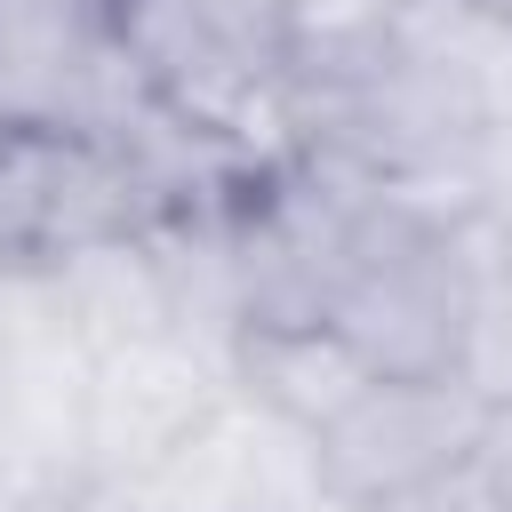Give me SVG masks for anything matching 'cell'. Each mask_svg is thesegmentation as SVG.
<instances>
[{
    "instance_id": "obj_1",
    "label": "cell",
    "mask_w": 512,
    "mask_h": 512,
    "mask_svg": "<svg viewBox=\"0 0 512 512\" xmlns=\"http://www.w3.org/2000/svg\"><path fill=\"white\" fill-rule=\"evenodd\" d=\"M104 24L152 104L192 136L248 168L296 152V0H104Z\"/></svg>"
},
{
    "instance_id": "obj_2",
    "label": "cell",
    "mask_w": 512,
    "mask_h": 512,
    "mask_svg": "<svg viewBox=\"0 0 512 512\" xmlns=\"http://www.w3.org/2000/svg\"><path fill=\"white\" fill-rule=\"evenodd\" d=\"M144 224L152 184L128 136L72 120H0V264H56Z\"/></svg>"
},
{
    "instance_id": "obj_3",
    "label": "cell",
    "mask_w": 512,
    "mask_h": 512,
    "mask_svg": "<svg viewBox=\"0 0 512 512\" xmlns=\"http://www.w3.org/2000/svg\"><path fill=\"white\" fill-rule=\"evenodd\" d=\"M496 440V408L472 392L464 368L432 376H376L328 432H320V480L352 504H408L456 472H472Z\"/></svg>"
},
{
    "instance_id": "obj_4",
    "label": "cell",
    "mask_w": 512,
    "mask_h": 512,
    "mask_svg": "<svg viewBox=\"0 0 512 512\" xmlns=\"http://www.w3.org/2000/svg\"><path fill=\"white\" fill-rule=\"evenodd\" d=\"M504 232H424L400 224L392 240L368 248V264L344 280L336 296V328L344 344L376 368V376H432L456 368L464 328H472V296H480V264Z\"/></svg>"
},
{
    "instance_id": "obj_5",
    "label": "cell",
    "mask_w": 512,
    "mask_h": 512,
    "mask_svg": "<svg viewBox=\"0 0 512 512\" xmlns=\"http://www.w3.org/2000/svg\"><path fill=\"white\" fill-rule=\"evenodd\" d=\"M320 488V440L232 384L128 496V512H296Z\"/></svg>"
},
{
    "instance_id": "obj_6",
    "label": "cell",
    "mask_w": 512,
    "mask_h": 512,
    "mask_svg": "<svg viewBox=\"0 0 512 512\" xmlns=\"http://www.w3.org/2000/svg\"><path fill=\"white\" fill-rule=\"evenodd\" d=\"M224 392H232V368L192 352L184 336L104 352L88 376V488L128 504Z\"/></svg>"
},
{
    "instance_id": "obj_7",
    "label": "cell",
    "mask_w": 512,
    "mask_h": 512,
    "mask_svg": "<svg viewBox=\"0 0 512 512\" xmlns=\"http://www.w3.org/2000/svg\"><path fill=\"white\" fill-rule=\"evenodd\" d=\"M40 272H48V296H56L64 328H72V344L88 360L168 336V296H160V264H152L144 232L88 240V248H72V256H56Z\"/></svg>"
},
{
    "instance_id": "obj_8",
    "label": "cell",
    "mask_w": 512,
    "mask_h": 512,
    "mask_svg": "<svg viewBox=\"0 0 512 512\" xmlns=\"http://www.w3.org/2000/svg\"><path fill=\"white\" fill-rule=\"evenodd\" d=\"M232 384L320 440V432L376 384V368L344 344L336 320H296V328H248L240 352H232Z\"/></svg>"
},
{
    "instance_id": "obj_9",
    "label": "cell",
    "mask_w": 512,
    "mask_h": 512,
    "mask_svg": "<svg viewBox=\"0 0 512 512\" xmlns=\"http://www.w3.org/2000/svg\"><path fill=\"white\" fill-rule=\"evenodd\" d=\"M456 368L472 376V392L504 416L512 408V232L488 248L480 264V296H472V328H464V352Z\"/></svg>"
},
{
    "instance_id": "obj_10",
    "label": "cell",
    "mask_w": 512,
    "mask_h": 512,
    "mask_svg": "<svg viewBox=\"0 0 512 512\" xmlns=\"http://www.w3.org/2000/svg\"><path fill=\"white\" fill-rule=\"evenodd\" d=\"M72 488H88L16 408H0V512H40L48 496H72Z\"/></svg>"
},
{
    "instance_id": "obj_11",
    "label": "cell",
    "mask_w": 512,
    "mask_h": 512,
    "mask_svg": "<svg viewBox=\"0 0 512 512\" xmlns=\"http://www.w3.org/2000/svg\"><path fill=\"white\" fill-rule=\"evenodd\" d=\"M392 512H512V488L488 472V456L472 464V472H456V480H440V488H424V496H408V504H392Z\"/></svg>"
},
{
    "instance_id": "obj_12",
    "label": "cell",
    "mask_w": 512,
    "mask_h": 512,
    "mask_svg": "<svg viewBox=\"0 0 512 512\" xmlns=\"http://www.w3.org/2000/svg\"><path fill=\"white\" fill-rule=\"evenodd\" d=\"M40 512H128V504H112V496H96V488H72V496H48Z\"/></svg>"
},
{
    "instance_id": "obj_13",
    "label": "cell",
    "mask_w": 512,
    "mask_h": 512,
    "mask_svg": "<svg viewBox=\"0 0 512 512\" xmlns=\"http://www.w3.org/2000/svg\"><path fill=\"white\" fill-rule=\"evenodd\" d=\"M488 472H496V480L512 488V408L496 416V440H488Z\"/></svg>"
},
{
    "instance_id": "obj_14",
    "label": "cell",
    "mask_w": 512,
    "mask_h": 512,
    "mask_svg": "<svg viewBox=\"0 0 512 512\" xmlns=\"http://www.w3.org/2000/svg\"><path fill=\"white\" fill-rule=\"evenodd\" d=\"M296 512H376V504H352V496H336V488H320V496H304Z\"/></svg>"
},
{
    "instance_id": "obj_15",
    "label": "cell",
    "mask_w": 512,
    "mask_h": 512,
    "mask_svg": "<svg viewBox=\"0 0 512 512\" xmlns=\"http://www.w3.org/2000/svg\"><path fill=\"white\" fill-rule=\"evenodd\" d=\"M408 8H472V0H408Z\"/></svg>"
}]
</instances>
